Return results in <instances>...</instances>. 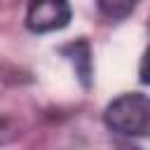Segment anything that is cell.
Listing matches in <instances>:
<instances>
[{
    "mask_svg": "<svg viewBox=\"0 0 150 150\" xmlns=\"http://www.w3.org/2000/svg\"><path fill=\"white\" fill-rule=\"evenodd\" d=\"M98 9H101L103 14H108L110 19H124V16L134 9V5H129V2H101Z\"/></svg>",
    "mask_w": 150,
    "mask_h": 150,
    "instance_id": "4",
    "label": "cell"
},
{
    "mask_svg": "<svg viewBox=\"0 0 150 150\" xmlns=\"http://www.w3.org/2000/svg\"><path fill=\"white\" fill-rule=\"evenodd\" d=\"M131 150H136V148H131Z\"/></svg>",
    "mask_w": 150,
    "mask_h": 150,
    "instance_id": "6",
    "label": "cell"
},
{
    "mask_svg": "<svg viewBox=\"0 0 150 150\" xmlns=\"http://www.w3.org/2000/svg\"><path fill=\"white\" fill-rule=\"evenodd\" d=\"M66 52H73L70 59H73V63H75V70H77V75L82 77V82L87 84V82H89V75H91V70H89V49H87V45H84V42H75V45H70Z\"/></svg>",
    "mask_w": 150,
    "mask_h": 150,
    "instance_id": "3",
    "label": "cell"
},
{
    "mask_svg": "<svg viewBox=\"0 0 150 150\" xmlns=\"http://www.w3.org/2000/svg\"><path fill=\"white\" fill-rule=\"evenodd\" d=\"M70 21V7L68 2H33L26 14V26L33 33H49L61 30Z\"/></svg>",
    "mask_w": 150,
    "mask_h": 150,
    "instance_id": "2",
    "label": "cell"
},
{
    "mask_svg": "<svg viewBox=\"0 0 150 150\" xmlns=\"http://www.w3.org/2000/svg\"><path fill=\"white\" fill-rule=\"evenodd\" d=\"M141 82L143 84H150V47L145 49L143 61H141Z\"/></svg>",
    "mask_w": 150,
    "mask_h": 150,
    "instance_id": "5",
    "label": "cell"
},
{
    "mask_svg": "<svg viewBox=\"0 0 150 150\" xmlns=\"http://www.w3.org/2000/svg\"><path fill=\"white\" fill-rule=\"evenodd\" d=\"M105 124L124 136H150V98L122 94L105 108Z\"/></svg>",
    "mask_w": 150,
    "mask_h": 150,
    "instance_id": "1",
    "label": "cell"
}]
</instances>
